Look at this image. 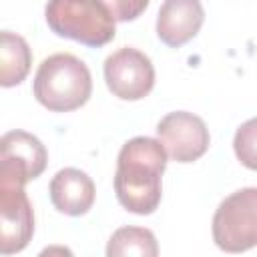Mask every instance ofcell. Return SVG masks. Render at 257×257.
Wrapping results in <instances>:
<instances>
[{
    "mask_svg": "<svg viewBox=\"0 0 257 257\" xmlns=\"http://www.w3.org/2000/svg\"><path fill=\"white\" fill-rule=\"evenodd\" d=\"M157 253H159L157 239L153 231L145 227H120L110 235L106 245L108 257H124V255L155 257Z\"/></svg>",
    "mask_w": 257,
    "mask_h": 257,
    "instance_id": "12",
    "label": "cell"
},
{
    "mask_svg": "<svg viewBox=\"0 0 257 257\" xmlns=\"http://www.w3.org/2000/svg\"><path fill=\"white\" fill-rule=\"evenodd\" d=\"M102 2L108 6L114 20L118 22H128L139 18L149 6V0H102Z\"/></svg>",
    "mask_w": 257,
    "mask_h": 257,
    "instance_id": "14",
    "label": "cell"
},
{
    "mask_svg": "<svg viewBox=\"0 0 257 257\" xmlns=\"http://www.w3.org/2000/svg\"><path fill=\"white\" fill-rule=\"evenodd\" d=\"M48 163L44 145L26 131H10L0 141V183L26 185L42 175Z\"/></svg>",
    "mask_w": 257,
    "mask_h": 257,
    "instance_id": "6",
    "label": "cell"
},
{
    "mask_svg": "<svg viewBox=\"0 0 257 257\" xmlns=\"http://www.w3.org/2000/svg\"><path fill=\"white\" fill-rule=\"evenodd\" d=\"M233 151L243 167L257 171V116L245 120L237 128L233 137Z\"/></svg>",
    "mask_w": 257,
    "mask_h": 257,
    "instance_id": "13",
    "label": "cell"
},
{
    "mask_svg": "<svg viewBox=\"0 0 257 257\" xmlns=\"http://www.w3.org/2000/svg\"><path fill=\"white\" fill-rule=\"evenodd\" d=\"M50 201L52 205L70 217L88 213L94 203V183L80 169H60L50 181Z\"/></svg>",
    "mask_w": 257,
    "mask_h": 257,
    "instance_id": "10",
    "label": "cell"
},
{
    "mask_svg": "<svg viewBox=\"0 0 257 257\" xmlns=\"http://www.w3.org/2000/svg\"><path fill=\"white\" fill-rule=\"evenodd\" d=\"M34 233V213L22 185L0 183V253L22 251Z\"/></svg>",
    "mask_w": 257,
    "mask_h": 257,
    "instance_id": "8",
    "label": "cell"
},
{
    "mask_svg": "<svg viewBox=\"0 0 257 257\" xmlns=\"http://www.w3.org/2000/svg\"><path fill=\"white\" fill-rule=\"evenodd\" d=\"M167 167V151L161 141L135 137L116 157L114 193L118 203L135 215H151L161 203V177Z\"/></svg>",
    "mask_w": 257,
    "mask_h": 257,
    "instance_id": "1",
    "label": "cell"
},
{
    "mask_svg": "<svg viewBox=\"0 0 257 257\" xmlns=\"http://www.w3.org/2000/svg\"><path fill=\"white\" fill-rule=\"evenodd\" d=\"M48 28L80 44L98 48L114 38V16L102 0H48Z\"/></svg>",
    "mask_w": 257,
    "mask_h": 257,
    "instance_id": "3",
    "label": "cell"
},
{
    "mask_svg": "<svg viewBox=\"0 0 257 257\" xmlns=\"http://www.w3.org/2000/svg\"><path fill=\"white\" fill-rule=\"evenodd\" d=\"M205 20L201 0H165L157 14V36L171 48H179L197 36Z\"/></svg>",
    "mask_w": 257,
    "mask_h": 257,
    "instance_id": "9",
    "label": "cell"
},
{
    "mask_svg": "<svg viewBox=\"0 0 257 257\" xmlns=\"http://www.w3.org/2000/svg\"><path fill=\"white\" fill-rule=\"evenodd\" d=\"M157 137L169 157L177 163H193L209 149V128L205 120L187 110L165 114L157 124Z\"/></svg>",
    "mask_w": 257,
    "mask_h": 257,
    "instance_id": "7",
    "label": "cell"
},
{
    "mask_svg": "<svg viewBox=\"0 0 257 257\" xmlns=\"http://www.w3.org/2000/svg\"><path fill=\"white\" fill-rule=\"evenodd\" d=\"M32 64L28 42L14 32L4 30L0 34V84L4 88L20 84Z\"/></svg>",
    "mask_w": 257,
    "mask_h": 257,
    "instance_id": "11",
    "label": "cell"
},
{
    "mask_svg": "<svg viewBox=\"0 0 257 257\" xmlns=\"http://www.w3.org/2000/svg\"><path fill=\"white\" fill-rule=\"evenodd\" d=\"M213 241L227 253L257 247V187H245L221 201L213 215Z\"/></svg>",
    "mask_w": 257,
    "mask_h": 257,
    "instance_id": "4",
    "label": "cell"
},
{
    "mask_svg": "<svg viewBox=\"0 0 257 257\" xmlns=\"http://www.w3.org/2000/svg\"><path fill=\"white\" fill-rule=\"evenodd\" d=\"M104 80L120 100H141L155 86V68L145 52L124 46L106 56Z\"/></svg>",
    "mask_w": 257,
    "mask_h": 257,
    "instance_id": "5",
    "label": "cell"
},
{
    "mask_svg": "<svg viewBox=\"0 0 257 257\" xmlns=\"http://www.w3.org/2000/svg\"><path fill=\"white\" fill-rule=\"evenodd\" d=\"M36 100L52 112H68L80 108L92 92V76L88 66L68 52L44 58L34 74L32 84Z\"/></svg>",
    "mask_w": 257,
    "mask_h": 257,
    "instance_id": "2",
    "label": "cell"
}]
</instances>
